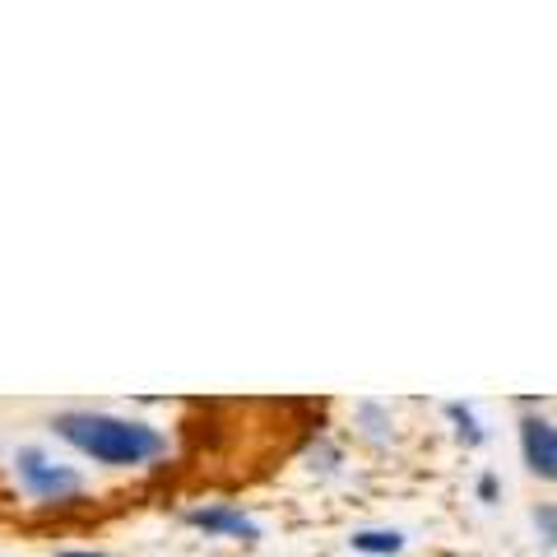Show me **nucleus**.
<instances>
[{
  "mask_svg": "<svg viewBox=\"0 0 557 557\" xmlns=\"http://www.w3.org/2000/svg\"><path fill=\"white\" fill-rule=\"evenodd\" d=\"M51 432L112 469L149 465L153 456L168 450L159 428L135 423V418H116V413H61V418H51Z\"/></svg>",
  "mask_w": 557,
  "mask_h": 557,
  "instance_id": "f257e3e1",
  "label": "nucleus"
},
{
  "mask_svg": "<svg viewBox=\"0 0 557 557\" xmlns=\"http://www.w3.org/2000/svg\"><path fill=\"white\" fill-rule=\"evenodd\" d=\"M14 474H20L24 493L38 497V502H70V497L84 493V479L75 469L47 460L42 450H20V456H14Z\"/></svg>",
  "mask_w": 557,
  "mask_h": 557,
  "instance_id": "f03ea898",
  "label": "nucleus"
},
{
  "mask_svg": "<svg viewBox=\"0 0 557 557\" xmlns=\"http://www.w3.org/2000/svg\"><path fill=\"white\" fill-rule=\"evenodd\" d=\"M520 456H525L530 474L557 483V423H548L544 413L520 418Z\"/></svg>",
  "mask_w": 557,
  "mask_h": 557,
  "instance_id": "7ed1b4c3",
  "label": "nucleus"
},
{
  "mask_svg": "<svg viewBox=\"0 0 557 557\" xmlns=\"http://www.w3.org/2000/svg\"><path fill=\"white\" fill-rule=\"evenodd\" d=\"M186 520L205 534H233V539H247V544L260 539V525L237 507H196V511H186Z\"/></svg>",
  "mask_w": 557,
  "mask_h": 557,
  "instance_id": "20e7f679",
  "label": "nucleus"
},
{
  "mask_svg": "<svg viewBox=\"0 0 557 557\" xmlns=\"http://www.w3.org/2000/svg\"><path fill=\"white\" fill-rule=\"evenodd\" d=\"M348 544H354V553H368V557H395L405 548V534L399 530H358Z\"/></svg>",
  "mask_w": 557,
  "mask_h": 557,
  "instance_id": "39448f33",
  "label": "nucleus"
},
{
  "mask_svg": "<svg viewBox=\"0 0 557 557\" xmlns=\"http://www.w3.org/2000/svg\"><path fill=\"white\" fill-rule=\"evenodd\" d=\"M446 413H450V423H456L465 446H483V428H479L474 409H469V405H446Z\"/></svg>",
  "mask_w": 557,
  "mask_h": 557,
  "instance_id": "423d86ee",
  "label": "nucleus"
},
{
  "mask_svg": "<svg viewBox=\"0 0 557 557\" xmlns=\"http://www.w3.org/2000/svg\"><path fill=\"white\" fill-rule=\"evenodd\" d=\"M534 530H539V539L553 548L557 544V507H539L534 511Z\"/></svg>",
  "mask_w": 557,
  "mask_h": 557,
  "instance_id": "0eeeda50",
  "label": "nucleus"
},
{
  "mask_svg": "<svg viewBox=\"0 0 557 557\" xmlns=\"http://www.w3.org/2000/svg\"><path fill=\"white\" fill-rule=\"evenodd\" d=\"M479 497H483V502H497V479H493V474L479 479Z\"/></svg>",
  "mask_w": 557,
  "mask_h": 557,
  "instance_id": "6e6552de",
  "label": "nucleus"
},
{
  "mask_svg": "<svg viewBox=\"0 0 557 557\" xmlns=\"http://www.w3.org/2000/svg\"><path fill=\"white\" fill-rule=\"evenodd\" d=\"M61 557H108V553H61Z\"/></svg>",
  "mask_w": 557,
  "mask_h": 557,
  "instance_id": "1a4fd4ad",
  "label": "nucleus"
}]
</instances>
